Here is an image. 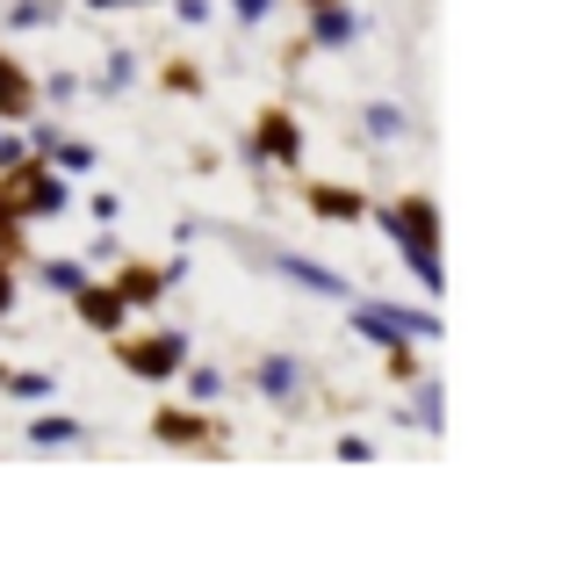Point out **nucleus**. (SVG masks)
I'll return each mask as SVG.
<instances>
[{
    "mask_svg": "<svg viewBox=\"0 0 569 563\" xmlns=\"http://www.w3.org/2000/svg\"><path fill=\"white\" fill-rule=\"evenodd\" d=\"M238 152L252 159V167H303V124H296V109H281V101H267L260 116H252V130L238 138Z\"/></svg>",
    "mask_w": 569,
    "mask_h": 563,
    "instance_id": "3",
    "label": "nucleus"
},
{
    "mask_svg": "<svg viewBox=\"0 0 569 563\" xmlns=\"http://www.w3.org/2000/svg\"><path fill=\"white\" fill-rule=\"evenodd\" d=\"M66 304H72V318H80L87 333H123V325H130V304H123V289H116V282H94V275H87Z\"/></svg>",
    "mask_w": 569,
    "mask_h": 563,
    "instance_id": "6",
    "label": "nucleus"
},
{
    "mask_svg": "<svg viewBox=\"0 0 569 563\" xmlns=\"http://www.w3.org/2000/svg\"><path fill=\"white\" fill-rule=\"evenodd\" d=\"M310 51H318V43H310V37H289V43H281V72H296V66H303Z\"/></svg>",
    "mask_w": 569,
    "mask_h": 563,
    "instance_id": "31",
    "label": "nucleus"
},
{
    "mask_svg": "<svg viewBox=\"0 0 569 563\" xmlns=\"http://www.w3.org/2000/svg\"><path fill=\"white\" fill-rule=\"evenodd\" d=\"M318 51H347L353 37H361V22H353V8L347 0H325V8H310V29H303Z\"/></svg>",
    "mask_w": 569,
    "mask_h": 563,
    "instance_id": "13",
    "label": "nucleus"
},
{
    "mask_svg": "<svg viewBox=\"0 0 569 563\" xmlns=\"http://www.w3.org/2000/svg\"><path fill=\"white\" fill-rule=\"evenodd\" d=\"M0 188H8V217H22V225H37V217H66L72 210V181L51 167V159L29 152L22 167L0 174Z\"/></svg>",
    "mask_w": 569,
    "mask_h": 563,
    "instance_id": "1",
    "label": "nucleus"
},
{
    "mask_svg": "<svg viewBox=\"0 0 569 563\" xmlns=\"http://www.w3.org/2000/svg\"><path fill=\"white\" fill-rule=\"evenodd\" d=\"M130 80H138V58H130V51H116L109 66H101V80H94V87H101V95H123Z\"/></svg>",
    "mask_w": 569,
    "mask_h": 563,
    "instance_id": "25",
    "label": "nucleus"
},
{
    "mask_svg": "<svg viewBox=\"0 0 569 563\" xmlns=\"http://www.w3.org/2000/svg\"><path fill=\"white\" fill-rule=\"evenodd\" d=\"M37 116V80L14 51H0V124H29Z\"/></svg>",
    "mask_w": 569,
    "mask_h": 563,
    "instance_id": "10",
    "label": "nucleus"
},
{
    "mask_svg": "<svg viewBox=\"0 0 569 563\" xmlns=\"http://www.w3.org/2000/svg\"><path fill=\"white\" fill-rule=\"evenodd\" d=\"M159 87H167V95H202V66H194V58H167V66H159Z\"/></svg>",
    "mask_w": 569,
    "mask_h": 563,
    "instance_id": "20",
    "label": "nucleus"
},
{
    "mask_svg": "<svg viewBox=\"0 0 569 563\" xmlns=\"http://www.w3.org/2000/svg\"><path fill=\"white\" fill-rule=\"evenodd\" d=\"M109 260H123V254H116V231H101V239H87V268H109Z\"/></svg>",
    "mask_w": 569,
    "mask_h": 563,
    "instance_id": "27",
    "label": "nucleus"
},
{
    "mask_svg": "<svg viewBox=\"0 0 569 563\" xmlns=\"http://www.w3.org/2000/svg\"><path fill=\"white\" fill-rule=\"evenodd\" d=\"M0 217H8V188H0Z\"/></svg>",
    "mask_w": 569,
    "mask_h": 563,
    "instance_id": "35",
    "label": "nucleus"
},
{
    "mask_svg": "<svg viewBox=\"0 0 569 563\" xmlns=\"http://www.w3.org/2000/svg\"><path fill=\"white\" fill-rule=\"evenodd\" d=\"M29 260V225L22 217H0V268H22Z\"/></svg>",
    "mask_w": 569,
    "mask_h": 563,
    "instance_id": "23",
    "label": "nucleus"
},
{
    "mask_svg": "<svg viewBox=\"0 0 569 563\" xmlns=\"http://www.w3.org/2000/svg\"><path fill=\"white\" fill-rule=\"evenodd\" d=\"M252 391L274 397V405H296V391H303V362H296V354H260V362H252Z\"/></svg>",
    "mask_w": 569,
    "mask_h": 563,
    "instance_id": "11",
    "label": "nucleus"
},
{
    "mask_svg": "<svg viewBox=\"0 0 569 563\" xmlns=\"http://www.w3.org/2000/svg\"><path fill=\"white\" fill-rule=\"evenodd\" d=\"M14 310V268H0V318Z\"/></svg>",
    "mask_w": 569,
    "mask_h": 563,
    "instance_id": "33",
    "label": "nucleus"
},
{
    "mask_svg": "<svg viewBox=\"0 0 569 563\" xmlns=\"http://www.w3.org/2000/svg\"><path fill=\"white\" fill-rule=\"evenodd\" d=\"M310 8H325V0H303V14H310Z\"/></svg>",
    "mask_w": 569,
    "mask_h": 563,
    "instance_id": "36",
    "label": "nucleus"
},
{
    "mask_svg": "<svg viewBox=\"0 0 569 563\" xmlns=\"http://www.w3.org/2000/svg\"><path fill=\"white\" fill-rule=\"evenodd\" d=\"M418 383V376H411ZM411 426H418V434H440V426H447V391H440V383H418V405H411Z\"/></svg>",
    "mask_w": 569,
    "mask_h": 563,
    "instance_id": "16",
    "label": "nucleus"
},
{
    "mask_svg": "<svg viewBox=\"0 0 569 563\" xmlns=\"http://www.w3.org/2000/svg\"><path fill=\"white\" fill-rule=\"evenodd\" d=\"M152 441H159V448H202V455H223V448H231L209 405H159L152 412Z\"/></svg>",
    "mask_w": 569,
    "mask_h": 563,
    "instance_id": "5",
    "label": "nucleus"
},
{
    "mask_svg": "<svg viewBox=\"0 0 569 563\" xmlns=\"http://www.w3.org/2000/svg\"><path fill=\"white\" fill-rule=\"evenodd\" d=\"M231 14H238V22H267V14H274V0H231Z\"/></svg>",
    "mask_w": 569,
    "mask_h": 563,
    "instance_id": "30",
    "label": "nucleus"
},
{
    "mask_svg": "<svg viewBox=\"0 0 569 563\" xmlns=\"http://www.w3.org/2000/svg\"><path fill=\"white\" fill-rule=\"evenodd\" d=\"M382 231L397 246H440V210H432V196H397L382 203Z\"/></svg>",
    "mask_w": 569,
    "mask_h": 563,
    "instance_id": "7",
    "label": "nucleus"
},
{
    "mask_svg": "<svg viewBox=\"0 0 569 563\" xmlns=\"http://www.w3.org/2000/svg\"><path fill=\"white\" fill-rule=\"evenodd\" d=\"M361 130H368L376 145H397L403 130H411V116H403L397 101H368V109H361Z\"/></svg>",
    "mask_w": 569,
    "mask_h": 563,
    "instance_id": "14",
    "label": "nucleus"
},
{
    "mask_svg": "<svg viewBox=\"0 0 569 563\" xmlns=\"http://www.w3.org/2000/svg\"><path fill=\"white\" fill-rule=\"evenodd\" d=\"M116 289H123V304L130 310H152V304H167V289H173V282H167V268H152V260H116Z\"/></svg>",
    "mask_w": 569,
    "mask_h": 563,
    "instance_id": "9",
    "label": "nucleus"
},
{
    "mask_svg": "<svg viewBox=\"0 0 569 563\" xmlns=\"http://www.w3.org/2000/svg\"><path fill=\"white\" fill-rule=\"evenodd\" d=\"M0 383H8V362H0Z\"/></svg>",
    "mask_w": 569,
    "mask_h": 563,
    "instance_id": "37",
    "label": "nucleus"
},
{
    "mask_svg": "<svg viewBox=\"0 0 569 563\" xmlns=\"http://www.w3.org/2000/svg\"><path fill=\"white\" fill-rule=\"evenodd\" d=\"M116 339V362L130 368L138 383H173L188 368V333H173V325H152V333H109Z\"/></svg>",
    "mask_w": 569,
    "mask_h": 563,
    "instance_id": "2",
    "label": "nucleus"
},
{
    "mask_svg": "<svg viewBox=\"0 0 569 563\" xmlns=\"http://www.w3.org/2000/svg\"><path fill=\"white\" fill-rule=\"evenodd\" d=\"M0 391H8V397H22V405H43V397H51L58 383L43 376V368H8V383H0Z\"/></svg>",
    "mask_w": 569,
    "mask_h": 563,
    "instance_id": "19",
    "label": "nucleus"
},
{
    "mask_svg": "<svg viewBox=\"0 0 569 563\" xmlns=\"http://www.w3.org/2000/svg\"><path fill=\"white\" fill-rule=\"evenodd\" d=\"M181 376H188V397H194V405H217V397L231 391V376H223L217 362H194V354H188V368H181Z\"/></svg>",
    "mask_w": 569,
    "mask_h": 563,
    "instance_id": "15",
    "label": "nucleus"
},
{
    "mask_svg": "<svg viewBox=\"0 0 569 563\" xmlns=\"http://www.w3.org/2000/svg\"><path fill=\"white\" fill-rule=\"evenodd\" d=\"M376 455V441H361V434H339V463H368Z\"/></svg>",
    "mask_w": 569,
    "mask_h": 563,
    "instance_id": "29",
    "label": "nucleus"
},
{
    "mask_svg": "<svg viewBox=\"0 0 569 563\" xmlns=\"http://www.w3.org/2000/svg\"><path fill=\"white\" fill-rule=\"evenodd\" d=\"M303 203H310V217H325V225H361L368 217V196L347 188V181H303Z\"/></svg>",
    "mask_w": 569,
    "mask_h": 563,
    "instance_id": "8",
    "label": "nucleus"
},
{
    "mask_svg": "<svg viewBox=\"0 0 569 563\" xmlns=\"http://www.w3.org/2000/svg\"><path fill=\"white\" fill-rule=\"evenodd\" d=\"M87 426L72 419V412H43V419H29V441H37V448H66V441H80Z\"/></svg>",
    "mask_w": 569,
    "mask_h": 563,
    "instance_id": "17",
    "label": "nucleus"
},
{
    "mask_svg": "<svg viewBox=\"0 0 569 563\" xmlns=\"http://www.w3.org/2000/svg\"><path fill=\"white\" fill-rule=\"evenodd\" d=\"M347 325H353L361 339H376V347H389V339H440V310H403V304H389V296L353 304Z\"/></svg>",
    "mask_w": 569,
    "mask_h": 563,
    "instance_id": "4",
    "label": "nucleus"
},
{
    "mask_svg": "<svg viewBox=\"0 0 569 563\" xmlns=\"http://www.w3.org/2000/svg\"><path fill=\"white\" fill-rule=\"evenodd\" d=\"M267 268L289 275L296 289H310V296H347V275H339V268H318L310 254H267Z\"/></svg>",
    "mask_w": 569,
    "mask_h": 563,
    "instance_id": "12",
    "label": "nucleus"
},
{
    "mask_svg": "<svg viewBox=\"0 0 569 563\" xmlns=\"http://www.w3.org/2000/svg\"><path fill=\"white\" fill-rule=\"evenodd\" d=\"M87 8H94V14H109V8H138V0H87Z\"/></svg>",
    "mask_w": 569,
    "mask_h": 563,
    "instance_id": "34",
    "label": "nucleus"
},
{
    "mask_svg": "<svg viewBox=\"0 0 569 563\" xmlns=\"http://www.w3.org/2000/svg\"><path fill=\"white\" fill-rule=\"evenodd\" d=\"M209 14H217V8H209V0H173V22H188V29H202Z\"/></svg>",
    "mask_w": 569,
    "mask_h": 563,
    "instance_id": "28",
    "label": "nucleus"
},
{
    "mask_svg": "<svg viewBox=\"0 0 569 563\" xmlns=\"http://www.w3.org/2000/svg\"><path fill=\"white\" fill-rule=\"evenodd\" d=\"M94 217H101V225H116V217H123V196H109V188H101V196H94Z\"/></svg>",
    "mask_w": 569,
    "mask_h": 563,
    "instance_id": "32",
    "label": "nucleus"
},
{
    "mask_svg": "<svg viewBox=\"0 0 569 563\" xmlns=\"http://www.w3.org/2000/svg\"><path fill=\"white\" fill-rule=\"evenodd\" d=\"M382 376L389 383H411L418 376V339H389V347H382Z\"/></svg>",
    "mask_w": 569,
    "mask_h": 563,
    "instance_id": "22",
    "label": "nucleus"
},
{
    "mask_svg": "<svg viewBox=\"0 0 569 563\" xmlns=\"http://www.w3.org/2000/svg\"><path fill=\"white\" fill-rule=\"evenodd\" d=\"M37 282H43L51 296H72V289L87 282V260H43V268H37Z\"/></svg>",
    "mask_w": 569,
    "mask_h": 563,
    "instance_id": "21",
    "label": "nucleus"
},
{
    "mask_svg": "<svg viewBox=\"0 0 569 563\" xmlns=\"http://www.w3.org/2000/svg\"><path fill=\"white\" fill-rule=\"evenodd\" d=\"M0 22H8V29H43V22H58V0H14Z\"/></svg>",
    "mask_w": 569,
    "mask_h": 563,
    "instance_id": "24",
    "label": "nucleus"
},
{
    "mask_svg": "<svg viewBox=\"0 0 569 563\" xmlns=\"http://www.w3.org/2000/svg\"><path fill=\"white\" fill-rule=\"evenodd\" d=\"M72 95H80V80H72V72H51V80L37 87V101H72Z\"/></svg>",
    "mask_w": 569,
    "mask_h": 563,
    "instance_id": "26",
    "label": "nucleus"
},
{
    "mask_svg": "<svg viewBox=\"0 0 569 563\" xmlns=\"http://www.w3.org/2000/svg\"><path fill=\"white\" fill-rule=\"evenodd\" d=\"M43 159H51V167L72 181V174H87V167H94V145H87V138H66V130H58V145H51Z\"/></svg>",
    "mask_w": 569,
    "mask_h": 563,
    "instance_id": "18",
    "label": "nucleus"
}]
</instances>
